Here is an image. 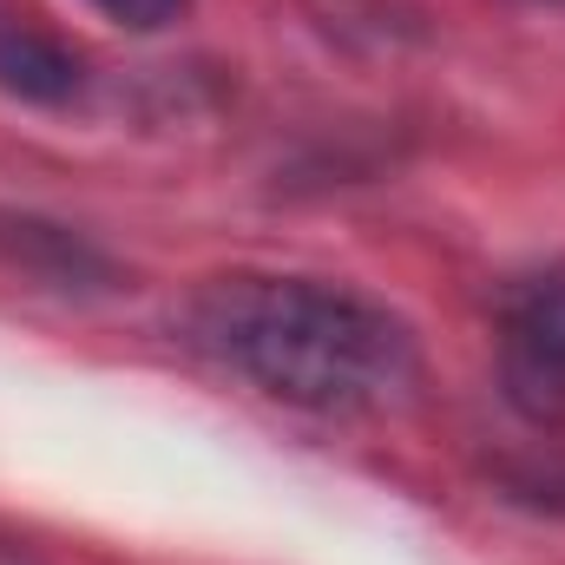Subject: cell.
Segmentation results:
<instances>
[{
  "mask_svg": "<svg viewBox=\"0 0 565 565\" xmlns=\"http://www.w3.org/2000/svg\"><path fill=\"white\" fill-rule=\"evenodd\" d=\"M184 342L257 395L329 422L388 415L422 382L415 329L388 302L322 277H211L184 302Z\"/></svg>",
  "mask_w": 565,
  "mask_h": 565,
  "instance_id": "cell-1",
  "label": "cell"
},
{
  "mask_svg": "<svg viewBox=\"0 0 565 565\" xmlns=\"http://www.w3.org/2000/svg\"><path fill=\"white\" fill-rule=\"evenodd\" d=\"M507 369L533 395L565 388V270L513 289V302H507Z\"/></svg>",
  "mask_w": 565,
  "mask_h": 565,
  "instance_id": "cell-2",
  "label": "cell"
},
{
  "mask_svg": "<svg viewBox=\"0 0 565 565\" xmlns=\"http://www.w3.org/2000/svg\"><path fill=\"white\" fill-rule=\"evenodd\" d=\"M0 86L20 93V99H40V106L73 99L79 93V60L60 40L33 33V26H0Z\"/></svg>",
  "mask_w": 565,
  "mask_h": 565,
  "instance_id": "cell-3",
  "label": "cell"
},
{
  "mask_svg": "<svg viewBox=\"0 0 565 565\" xmlns=\"http://www.w3.org/2000/svg\"><path fill=\"white\" fill-rule=\"evenodd\" d=\"M113 26H132V33H158V26H171L191 0H93Z\"/></svg>",
  "mask_w": 565,
  "mask_h": 565,
  "instance_id": "cell-4",
  "label": "cell"
}]
</instances>
